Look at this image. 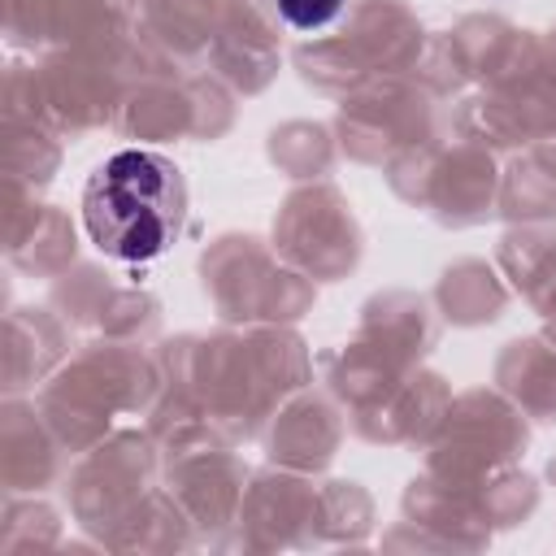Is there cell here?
Here are the masks:
<instances>
[{
	"label": "cell",
	"mask_w": 556,
	"mask_h": 556,
	"mask_svg": "<svg viewBox=\"0 0 556 556\" xmlns=\"http://www.w3.org/2000/svg\"><path fill=\"white\" fill-rule=\"evenodd\" d=\"M187 222L182 169L161 152L126 148L109 156L83 187V226L113 261L165 256Z\"/></svg>",
	"instance_id": "6da1fadb"
},
{
	"label": "cell",
	"mask_w": 556,
	"mask_h": 556,
	"mask_svg": "<svg viewBox=\"0 0 556 556\" xmlns=\"http://www.w3.org/2000/svg\"><path fill=\"white\" fill-rule=\"evenodd\" d=\"M274 4H278V13H282L295 30H321V26L334 22L339 9H343V0H274Z\"/></svg>",
	"instance_id": "7a4b0ae2"
}]
</instances>
